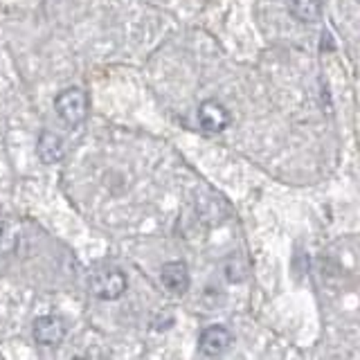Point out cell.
Wrapping results in <instances>:
<instances>
[{
	"label": "cell",
	"instance_id": "6da1fadb",
	"mask_svg": "<svg viewBox=\"0 0 360 360\" xmlns=\"http://www.w3.org/2000/svg\"><path fill=\"white\" fill-rule=\"evenodd\" d=\"M127 288H129V279L115 266H101L90 275V292L97 300L115 302L127 292Z\"/></svg>",
	"mask_w": 360,
	"mask_h": 360
},
{
	"label": "cell",
	"instance_id": "7a4b0ae2",
	"mask_svg": "<svg viewBox=\"0 0 360 360\" xmlns=\"http://www.w3.org/2000/svg\"><path fill=\"white\" fill-rule=\"evenodd\" d=\"M88 106H90L88 95L84 93L82 88H65L63 93H59L54 99L56 115H59L61 122L65 124V127H70V129L82 127V124L86 122Z\"/></svg>",
	"mask_w": 360,
	"mask_h": 360
},
{
	"label": "cell",
	"instance_id": "3957f363",
	"mask_svg": "<svg viewBox=\"0 0 360 360\" xmlns=\"http://www.w3.org/2000/svg\"><path fill=\"white\" fill-rule=\"evenodd\" d=\"M34 340L43 347H59L65 340V333H68V326L61 318L56 315H43V318L34 320Z\"/></svg>",
	"mask_w": 360,
	"mask_h": 360
},
{
	"label": "cell",
	"instance_id": "277c9868",
	"mask_svg": "<svg viewBox=\"0 0 360 360\" xmlns=\"http://www.w3.org/2000/svg\"><path fill=\"white\" fill-rule=\"evenodd\" d=\"M198 124L210 133H221L230 127V110L221 101L207 99L198 106Z\"/></svg>",
	"mask_w": 360,
	"mask_h": 360
},
{
	"label": "cell",
	"instance_id": "5b68a950",
	"mask_svg": "<svg viewBox=\"0 0 360 360\" xmlns=\"http://www.w3.org/2000/svg\"><path fill=\"white\" fill-rule=\"evenodd\" d=\"M232 333L221 324H212L207 329H202L200 338H198V349L202 356H221L230 349L232 345Z\"/></svg>",
	"mask_w": 360,
	"mask_h": 360
},
{
	"label": "cell",
	"instance_id": "8992f818",
	"mask_svg": "<svg viewBox=\"0 0 360 360\" xmlns=\"http://www.w3.org/2000/svg\"><path fill=\"white\" fill-rule=\"evenodd\" d=\"M160 279H162V286L167 290L176 292V295H183L189 288V270L183 262H169L162 266L160 270Z\"/></svg>",
	"mask_w": 360,
	"mask_h": 360
},
{
	"label": "cell",
	"instance_id": "52a82bcc",
	"mask_svg": "<svg viewBox=\"0 0 360 360\" xmlns=\"http://www.w3.org/2000/svg\"><path fill=\"white\" fill-rule=\"evenodd\" d=\"M39 155L45 165H56L65 158V146L61 142L59 135H54L50 131H43L39 138Z\"/></svg>",
	"mask_w": 360,
	"mask_h": 360
},
{
	"label": "cell",
	"instance_id": "ba28073f",
	"mask_svg": "<svg viewBox=\"0 0 360 360\" xmlns=\"http://www.w3.org/2000/svg\"><path fill=\"white\" fill-rule=\"evenodd\" d=\"M290 14L302 22H315L322 16V0H290Z\"/></svg>",
	"mask_w": 360,
	"mask_h": 360
}]
</instances>
